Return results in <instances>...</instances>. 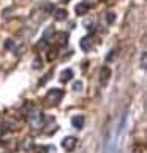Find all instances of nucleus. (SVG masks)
Here are the masks:
<instances>
[{
	"instance_id": "4468645a",
	"label": "nucleus",
	"mask_w": 147,
	"mask_h": 153,
	"mask_svg": "<svg viewBox=\"0 0 147 153\" xmlns=\"http://www.w3.org/2000/svg\"><path fill=\"white\" fill-rule=\"evenodd\" d=\"M40 66H41V62H40V60L33 62V68H40Z\"/></svg>"
},
{
	"instance_id": "1a4fd4ad",
	"label": "nucleus",
	"mask_w": 147,
	"mask_h": 153,
	"mask_svg": "<svg viewBox=\"0 0 147 153\" xmlns=\"http://www.w3.org/2000/svg\"><path fill=\"white\" fill-rule=\"evenodd\" d=\"M114 21H116V14L112 13V11H108V13H106V22L111 25V24H114Z\"/></svg>"
},
{
	"instance_id": "9b49d317",
	"label": "nucleus",
	"mask_w": 147,
	"mask_h": 153,
	"mask_svg": "<svg viewBox=\"0 0 147 153\" xmlns=\"http://www.w3.org/2000/svg\"><path fill=\"white\" fill-rule=\"evenodd\" d=\"M141 68H143V70L147 68V54L146 52L141 54Z\"/></svg>"
},
{
	"instance_id": "2eb2a0df",
	"label": "nucleus",
	"mask_w": 147,
	"mask_h": 153,
	"mask_svg": "<svg viewBox=\"0 0 147 153\" xmlns=\"http://www.w3.org/2000/svg\"><path fill=\"white\" fill-rule=\"evenodd\" d=\"M62 2H70V0H62Z\"/></svg>"
},
{
	"instance_id": "20e7f679",
	"label": "nucleus",
	"mask_w": 147,
	"mask_h": 153,
	"mask_svg": "<svg viewBox=\"0 0 147 153\" xmlns=\"http://www.w3.org/2000/svg\"><path fill=\"white\" fill-rule=\"evenodd\" d=\"M111 70H109V66H103L100 70V82H101V85H108V82H109V79H111Z\"/></svg>"
},
{
	"instance_id": "9d476101",
	"label": "nucleus",
	"mask_w": 147,
	"mask_h": 153,
	"mask_svg": "<svg viewBox=\"0 0 147 153\" xmlns=\"http://www.w3.org/2000/svg\"><path fill=\"white\" fill-rule=\"evenodd\" d=\"M90 46H92V44H90L89 38H84L82 41H81V48H82L84 51H89V49H90Z\"/></svg>"
},
{
	"instance_id": "f03ea898",
	"label": "nucleus",
	"mask_w": 147,
	"mask_h": 153,
	"mask_svg": "<svg viewBox=\"0 0 147 153\" xmlns=\"http://www.w3.org/2000/svg\"><path fill=\"white\" fill-rule=\"evenodd\" d=\"M62 98H63V90H59V88H52L46 95V101L49 104H59Z\"/></svg>"
},
{
	"instance_id": "0eeeda50",
	"label": "nucleus",
	"mask_w": 147,
	"mask_h": 153,
	"mask_svg": "<svg viewBox=\"0 0 147 153\" xmlns=\"http://www.w3.org/2000/svg\"><path fill=\"white\" fill-rule=\"evenodd\" d=\"M54 18H55V21H65L66 19V11L62 10V8H57L54 11Z\"/></svg>"
},
{
	"instance_id": "f257e3e1",
	"label": "nucleus",
	"mask_w": 147,
	"mask_h": 153,
	"mask_svg": "<svg viewBox=\"0 0 147 153\" xmlns=\"http://www.w3.org/2000/svg\"><path fill=\"white\" fill-rule=\"evenodd\" d=\"M29 122H30L32 128L40 129V128H43V125H44V115L41 112H32L30 117H29Z\"/></svg>"
},
{
	"instance_id": "423d86ee",
	"label": "nucleus",
	"mask_w": 147,
	"mask_h": 153,
	"mask_svg": "<svg viewBox=\"0 0 147 153\" xmlns=\"http://www.w3.org/2000/svg\"><path fill=\"white\" fill-rule=\"evenodd\" d=\"M84 117L82 115H76V117H73V120H71V123H73V126L75 128H78V129H82L84 128Z\"/></svg>"
},
{
	"instance_id": "ddd939ff",
	"label": "nucleus",
	"mask_w": 147,
	"mask_h": 153,
	"mask_svg": "<svg viewBox=\"0 0 147 153\" xmlns=\"http://www.w3.org/2000/svg\"><path fill=\"white\" fill-rule=\"evenodd\" d=\"M73 88H75L76 92H79V90L82 88V82H79V81H78V82H75V85H73Z\"/></svg>"
},
{
	"instance_id": "7ed1b4c3",
	"label": "nucleus",
	"mask_w": 147,
	"mask_h": 153,
	"mask_svg": "<svg viewBox=\"0 0 147 153\" xmlns=\"http://www.w3.org/2000/svg\"><path fill=\"white\" fill-rule=\"evenodd\" d=\"M76 144H78V139L73 137V136H66V137L62 140V147H63L66 152H71L76 147Z\"/></svg>"
},
{
	"instance_id": "f8f14e48",
	"label": "nucleus",
	"mask_w": 147,
	"mask_h": 153,
	"mask_svg": "<svg viewBox=\"0 0 147 153\" xmlns=\"http://www.w3.org/2000/svg\"><path fill=\"white\" fill-rule=\"evenodd\" d=\"M55 55H57V54H55V49H49L48 59H49V60H54V59H55Z\"/></svg>"
},
{
	"instance_id": "39448f33",
	"label": "nucleus",
	"mask_w": 147,
	"mask_h": 153,
	"mask_svg": "<svg viewBox=\"0 0 147 153\" xmlns=\"http://www.w3.org/2000/svg\"><path fill=\"white\" fill-rule=\"evenodd\" d=\"M89 11V5L87 3H84V2H81V3H78L76 7H75V13L78 14V16H84Z\"/></svg>"
},
{
	"instance_id": "6e6552de",
	"label": "nucleus",
	"mask_w": 147,
	"mask_h": 153,
	"mask_svg": "<svg viewBox=\"0 0 147 153\" xmlns=\"http://www.w3.org/2000/svg\"><path fill=\"white\" fill-rule=\"evenodd\" d=\"M71 77H73V71L71 70H65L63 73H62V76H60V81L62 82H68Z\"/></svg>"
}]
</instances>
